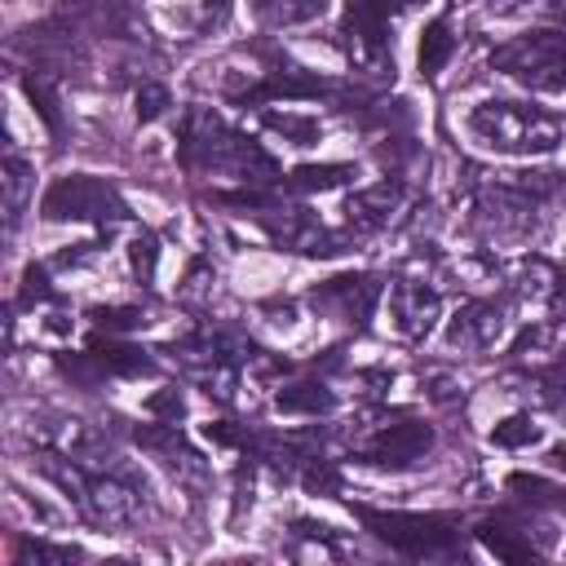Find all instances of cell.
I'll use <instances>...</instances> for the list:
<instances>
[{
    "label": "cell",
    "instance_id": "cell-4",
    "mask_svg": "<svg viewBox=\"0 0 566 566\" xmlns=\"http://www.w3.org/2000/svg\"><path fill=\"white\" fill-rule=\"evenodd\" d=\"M40 217L44 221H93V226H119L128 221V203L119 199V190L102 177L88 172H71L57 177L44 199H40Z\"/></svg>",
    "mask_w": 566,
    "mask_h": 566
},
{
    "label": "cell",
    "instance_id": "cell-27",
    "mask_svg": "<svg viewBox=\"0 0 566 566\" xmlns=\"http://www.w3.org/2000/svg\"><path fill=\"white\" fill-rule=\"evenodd\" d=\"M544 389H548V402H562V398H566V349H562V358L544 371Z\"/></svg>",
    "mask_w": 566,
    "mask_h": 566
},
{
    "label": "cell",
    "instance_id": "cell-12",
    "mask_svg": "<svg viewBox=\"0 0 566 566\" xmlns=\"http://www.w3.org/2000/svg\"><path fill=\"white\" fill-rule=\"evenodd\" d=\"M137 442H142L150 455H159L172 473H203L199 455H195V451H190V442L172 429V420H164L159 429H137Z\"/></svg>",
    "mask_w": 566,
    "mask_h": 566
},
{
    "label": "cell",
    "instance_id": "cell-19",
    "mask_svg": "<svg viewBox=\"0 0 566 566\" xmlns=\"http://www.w3.org/2000/svg\"><path fill=\"white\" fill-rule=\"evenodd\" d=\"M27 181H31L27 164H22L18 155H9V159H4V208H9V226H18V217H22V203H27Z\"/></svg>",
    "mask_w": 566,
    "mask_h": 566
},
{
    "label": "cell",
    "instance_id": "cell-28",
    "mask_svg": "<svg viewBox=\"0 0 566 566\" xmlns=\"http://www.w3.org/2000/svg\"><path fill=\"white\" fill-rule=\"evenodd\" d=\"M146 411H155V416H168V420L177 424V416H181V394H177V389H164V394H155V398L146 402Z\"/></svg>",
    "mask_w": 566,
    "mask_h": 566
},
{
    "label": "cell",
    "instance_id": "cell-11",
    "mask_svg": "<svg viewBox=\"0 0 566 566\" xmlns=\"http://www.w3.org/2000/svg\"><path fill=\"white\" fill-rule=\"evenodd\" d=\"M500 332H504V314H500V305L495 301H469L455 318H451V345H460V349H486V345H495L500 340Z\"/></svg>",
    "mask_w": 566,
    "mask_h": 566
},
{
    "label": "cell",
    "instance_id": "cell-7",
    "mask_svg": "<svg viewBox=\"0 0 566 566\" xmlns=\"http://www.w3.org/2000/svg\"><path fill=\"white\" fill-rule=\"evenodd\" d=\"M433 447V429L424 420H394V424H380L363 447H358V460L376 464V469H416Z\"/></svg>",
    "mask_w": 566,
    "mask_h": 566
},
{
    "label": "cell",
    "instance_id": "cell-2",
    "mask_svg": "<svg viewBox=\"0 0 566 566\" xmlns=\"http://www.w3.org/2000/svg\"><path fill=\"white\" fill-rule=\"evenodd\" d=\"M469 133L500 155H548L562 142V119L526 102H482L469 111Z\"/></svg>",
    "mask_w": 566,
    "mask_h": 566
},
{
    "label": "cell",
    "instance_id": "cell-16",
    "mask_svg": "<svg viewBox=\"0 0 566 566\" xmlns=\"http://www.w3.org/2000/svg\"><path fill=\"white\" fill-rule=\"evenodd\" d=\"M332 389L318 385V380H296V385H283L274 394V407L279 411H292V416H318V411H332Z\"/></svg>",
    "mask_w": 566,
    "mask_h": 566
},
{
    "label": "cell",
    "instance_id": "cell-21",
    "mask_svg": "<svg viewBox=\"0 0 566 566\" xmlns=\"http://www.w3.org/2000/svg\"><path fill=\"white\" fill-rule=\"evenodd\" d=\"M491 442L495 447H531V442H539V424H531L526 416H509L491 429Z\"/></svg>",
    "mask_w": 566,
    "mask_h": 566
},
{
    "label": "cell",
    "instance_id": "cell-10",
    "mask_svg": "<svg viewBox=\"0 0 566 566\" xmlns=\"http://www.w3.org/2000/svg\"><path fill=\"white\" fill-rule=\"evenodd\" d=\"M398 199H402V186H398V181H376V186H367V190H354V195L345 199V226H349L354 234H371V230L389 226Z\"/></svg>",
    "mask_w": 566,
    "mask_h": 566
},
{
    "label": "cell",
    "instance_id": "cell-17",
    "mask_svg": "<svg viewBox=\"0 0 566 566\" xmlns=\"http://www.w3.org/2000/svg\"><path fill=\"white\" fill-rule=\"evenodd\" d=\"M256 18L270 27H287V22H305L318 13V0H252Z\"/></svg>",
    "mask_w": 566,
    "mask_h": 566
},
{
    "label": "cell",
    "instance_id": "cell-25",
    "mask_svg": "<svg viewBox=\"0 0 566 566\" xmlns=\"http://www.w3.org/2000/svg\"><path fill=\"white\" fill-rule=\"evenodd\" d=\"M75 557H80L75 548H53V544H40V539L18 544V562H75Z\"/></svg>",
    "mask_w": 566,
    "mask_h": 566
},
{
    "label": "cell",
    "instance_id": "cell-26",
    "mask_svg": "<svg viewBox=\"0 0 566 566\" xmlns=\"http://www.w3.org/2000/svg\"><path fill=\"white\" fill-rule=\"evenodd\" d=\"M49 296H53V287H49V274H44V265H27V274H22V305L49 301Z\"/></svg>",
    "mask_w": 566,
    "mask_h": 566
},
{
    "label": "cell",
    "instance_id": "cell-8",
    "mask_svg": "<svg viewBox=\"0 0 566 566\" xmlns=\"http://www.w3.org/2000/svg\"><path fill=\"white\" fill-rule=\"evenodd\" d=\"M380 301V283L371 274H340V279H327L323 287L310 292V305L323 310V314H336L345 323H367L371 310Z\"/></svg>",
    "mask_w": 566,
    "mask_h": 566
},
{
    "label": "cell",
    "instance_id": "cell-23",
    "mask_svg": "<svg viewBox=\"0 0 566 566\" xmlns=\"http://www.w3.org/2000/svg\"><path fill=\"white\" fill-rule=\"evenodd\" d=\"M93 323L106 327V332H128V327H142V310H128V305H111V310H93Z\"/></svg>",
    "mask_w": 566,
    "mask_h": 566
},
{
    "label": "cell",
    "instance_id": "cell-29",
    "mask_svg": "<svg viewBox=\"0 0 566 566\" xmlns=\"http://www.w3.org/2000/svg\"><path fill=\"white\" fill-rule=\"evenodd\" d=\"M531 13H544V18H566V0H526Z\"/></svg>",
    "mask_w": 566,
    "mask_h": 566
},
{
    "label": "cell",
    "instance_id": "cell-18",
    "mask_svg": "<svg viewBox=\"0 0 566 566\" xmlns=\"http://www.w3.org/2000/svg\"><path fill=\"white\" fill-rule=\"evenodd\" d=\"M265 124L274 133H283L292 146H314L318 142V119L310 115H292V111H265Z\"/></svg>",
    "mask_w": 566,
    "mask_h": 566
},
{
    "label": "cell",
    "instance_id": "cell-30",
    "mask_svg": "<svg viewBox=\"0 0 566 566\" xmlns=\"http://www.w3.org/2000/svg\"><path fill=\"white\" fill-rule=\"evenodd\" d=\"M394 9H407V4H420V0H389Z\"/></svg>",
    "mask_w": 566,
    "mask_h": 566
},
{
    "label": "cell",
    "instance_id": "cell-6",
    "mask_svg": "<svg viewBox=\"0 0 566 566\" xmlns=\"http://www.w3.org/2000/svg\"><path fill=\"white\" fill-rule=\"evenodd\" d=\"M394 4L389 0H345L340 13V35H345V53L358 71H394L389 57V22H394Z\"/></svg>",
    "mask_w": 566,
    "mask_h": 566
},
{
    "label": "cell",
    "instance_id": "cell-24",
    "mask_svg": "<svg viewBox=\"0 0 566 566\" xmlns=\"http://www.w3.org/2000/svg\"><path fill=\"white\" fill-rule=\"evenodd\" d=\"M164 111H168V88H164V84H142V88H137V119L150 124V119H159Z\"/></svg>",
    "mask_w": 566,
    "mask_h": 566
},
{
    "label": "cell",
    "instance_id": "cell-13",
    "mask_svg": "<svg viewBox=\"0 0 566 566\" xmlns=\"http://www.w3.org/2000/svg\"><path fill=\"white\" fill-rule=\"evenodd\" d=\"M88 354H93L111 376H142V371H155V367H150V358H146L137 345L115 340V332H106V340H102V332H97V336H88Z\"/></svg>",
    "mask_w": 566,
    "mask_h": 566
},
{
    "label": "cell",
    "instance_id": "cell-14",
    "mask_svg": "<svg viewBox=\"0 0 566 566\" xmlns=\"http://www.w3.org/2000/svg\"><path fill=\"white\" fill-rule=\"evenodd\" d=\"M451 53H455V35H451V22L447 18H433L429 27H424V35H420V75L424 80H438V71L451 62Z\"/></svg>",
    "mask_w": 566,
    "mask_h": 566
},
{
    "label": "cell",
    "instance_id": "cell-1",
    "mask_svg": "<svg viewBox=\"0 0 566 566\" xmlns=\"http://www.w3.org/2000/svg\"><path fill=\"white\" fill-rule=\"evenodd\" d=\"M177 155H181V168H190V172H217V177H234L243 186H270L279 177L274 155H265L252 137L230 128L208 106L186 111Z\"/></svg>",
    "mask_w": 566,
    "mask_h": 566
},
{
    "label": "cell",
    "instance_id": "cell-3",
    "mask_svg": "<svg viewBox=\"0 0 566 566\" xmlns=\"http://www.w3.org/2000/svg\"><path fill=\"white\" fill-rule=\"evenodd\" d=\"M491 66L535 93H566V31H522L491 49Z\"/></svg>",
    "mask_w": 566,
    "mask_h": 566
},
{
    "label": "cell",
    "instance_id": "cell-5",
    "mask_svg": "<svg viewBox=\"0 0 566 566\" xmlns=\"http://www.w3.org/2000/svg\"><path fill=\"white\" fill-rule=\"evenodd\" d=\"M358 522L402 557H442L455 548V522L438 513H380L358 504Z\"/></svg>",
    "mask_w": 566,
    "mask_h": 566
},
{
    "label": "cell",
    "instance_id": "cell-9",
    "mask_svg": "<svg viewBox=\"0 0 566 566\" xmlns=\"http://www.w3.org/2000/svg\"><path fill=\"white\" fill-rule=\"evenodd\" d=\"M438 310H442V296L424 283H394L389 287V314H394V327L407 340H420L433 327Z\"/></svg>",
    "mask_w": 566,
    "mask_h": 566
},
{
    "label": "cell",
    "instance_id": "cell-20",
    "mask_svg": "<svg viewBox=\"0 0 566 566\" xmlns=\"http://www.w3.org/2000/svg\"><path fill=\"white\" fill-rule=\"evenodd\" d=\"M128 261H133V274H137V283H150V279H155L159 243H155V234H150V230L133 234V243H128Z\"/></svg>",
    "mask_w": 566,
    "mask_h": 566
},
{
    "label": "cell",
    "instance_id": "cell-22",
    "mask_svg": "<svg viewBox=\"0 0 566 566\" xmlns=\"http://www.w3.org/2000/svg\"><path fill=\"white\" fill-rule=\"evenodd\" d=\"M22 88H27L31 106L40 111V119H44L53 133H62V115H57V97H53V88H49L44 80H35V75H27V80H22Z\"/></svg>",
    "mask_w": 566,
    "mask_h": 566
},
{
    "label": "cell",
    "instance_id": "cell-15",
    "mask_svg": "<svg viewBox=\"0 0 566 566\" xmlns=\"http://www.w3.org/2000/svg\"><path fill=\"white\" fill-rule=\"evenodd\" d=\"M354 181V168L349 164H301L283 177V190H296V195H310V190H336Z\"/></svg>",
    "mask_w": 566,
    "mask_h": 566
}]
</instances>
